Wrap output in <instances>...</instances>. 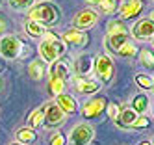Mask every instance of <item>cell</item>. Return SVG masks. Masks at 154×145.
<instances>
[{
	"mask_svg": "<svg viewBox=\"0 0 154 145\" xmlns=\"http://www.w3.org/2000/svg\"><path fill=\"white\" fill-rule=\"evenodd\" d=\"M28 19L43 26H54L60 20V8L52 2H39L28 9Z\"/></svg>",
	"mask_w": 154,
	"mask_h": 145,
	"instance_id": "1",
	"label": "cell"
},
{
	"mask_svg": "<svg viewBox=\"0 0 154 145\" xmlns=\"http://www.w3.org/2000/svg\"><path fill=\"white\" fill-rule=\"evenodd\" d=\"M106 49L109 52L121 56V58H130V56L137 54L134 41L130 39V33H112V36H106Z\"/></svg>",
	"mask_w": 154,
	"mask_h": 145,
	"instance_id": "2",
	"label": "cell"
},
{
	"mask_svg": "<svg viewBox=\"0 0 154 145\" xmlns=\"http://www.w3.org/2000/svg\"><path fill=\"white\" fill-rule=\"evenodd\" d=\"M65 52H67V45L61 41V37L54 39V41L43 39L39 43V56H41L43 63H50L52 65L54 61H58Z\"/></svg>",
	"mask_w": 154,
	"mask_h": 145,
	"instance_id": "3",
	"label": "cell"
},
{
	"mask_svg": "<svg viewBox=\"0 0 154 145\" xmlns=\"http://www.w3.org/2000/svg\"><path fill=\"white\" fill-rule=\"evenodd\" d=\"M23 39H19L13 33H6L0 37V56L6 60H19L23 52Z\"/></svg>",
	"mask_w": 154,
	"mask_h": 145,
	"instance_id": "4",
	"label": "cell"
},
{
	"mask_svg": "<svg viewBox=\"0 0 154 145\" xmlns=\"http://www.w3.org/2000/svg\"><path fill=\"white\" fill-rule=\"evenodd\" d=\"M95 138V128L89 123H78L74 125L71 134H69V141L71 145H89Z\"/></svg>",
	"mask_w": 154,
	"mask_h": 145,
	"instance_id": "5",
	"label": "cell"
},
{
	"mask_svg": "<svg viewBox=\"0 0 154 145\" xmlns=\"http://www.w3.org/2000/svg\"><path fill=\"white\" fill-rule=\"evenodd\" d=\"M95 73L98 76V80H102V84H109L113 78V61L109 60V56L106 54H98L95 58Z\"/></svg>",
	"mask_w": 154,
	"mask_h": 145,
	"instance_id": "6",
	"label": "cell"
},
{
	"mask_svg": "<svg viewBox=\"0 0 154 145\" xmlns=\"http://www.w3.org/2000/svg\"><path fill=\"white\" fill-rule=\"evenodd\" d=\"M106 106H108V99L104 95H97V97L89 99L87 102H84V106L80 110L82 112V117H85V119L97 117L98 114H102V112L106 110Z\"/></svg>",
	"mask_w": 154,
	"mask_h": 145,
	"instance_id": "7",
	"label": "cell"
},
{
	"mask_svg": "<svg viewBox=\"0 0 154 145\" xmlns=\"http://www.w3.org/2000/svg\"><path fill=\"white\" fill-rule=\"evenodd\" d=\"M97 20H98V13H97V11H93L91 8H85V9H82V11L76 13L74 20H72V26L76 30H82L84 32V30L93 28L97 24Z\"/></svg>",
	"mask_w": 154,
	"mask_h": 145,
	"instance_id": "8",
	"label": "cell"
},
{
	"mask_svg": "<svg viewBox=\"0 0 154 145\" xmlns=\"http://www.w3.org/2000/svg\"><path fill=\"white\" fill-rule=\"evenodd\" d=\"M63 121H65V112L56 102H47V112H45L43 125L47 128H58Z\"/></svg>",
	"mask_w": 154,
	"mask_h": 145,
	"instance_id": "9",
	"label": "cell"
},
{
	"mask_svg": "<svg viewBox=\"0 0 154 145\" xmlns=\"http://www.w3.org/2000/svg\"><path fill=\"white\" fill-rule=\"evenodd\" d=\"M93 67H95V58H93L91 54H78L74 58V61H72V73L76 76L87 78V76L91 74Z\"/></svg>",
	"mask_w": 154,
	"mask_h": 145,
	"instance_id": "10",
	"label": "cell"
},
{
	"mask_svg": "<svg viewBox=\"0 0 154 145\" xmlns=\"http://www.w3.org/2000/svg\"><path fill=\"white\" fill-rule=\"evenodd\" d=\"M152 36H154V20H150V19H141L132 28V37L134 39L143 41V39H149Z\"/></svg>",
	"mask_w": 154,
	"mask_h": 145,
	"instance_id": "11",
	"label": "cell"
},
{
	"mask_svg": "<svg viewBox=\"0 0 154 145\" xmlns=\"http://www.w3.org/2000/svg\"><path fill=\"white\" fill-rule=\"evenodd\" d=\"M143 9V0H125L123 4L119 6V15L121 20L126 19H136Z\"/></svg>",
	"mask_w": 154,
	"mask_h": 145,
	"instance_id": "12",
	"label": "cell"
},
{
	"mask_svg": "<svg viewBox=\"0 0 154 145\" xmlns=\"http://www.w3.org/2000/svg\"><path fill=\"white\" fill-rule=\"evenodd\" d=\"M72 86L76 89V93H80V95H91V93H97L98 89H100V84H98L97 80L84 78V76H74Z\"/></svg>",
	"mask_w": 154,
	"mask_h": 145,
	"instance_id": "13",
	"label": "cell"
},
{
	"mask_svg": "<svg viewBox=\"0 0 154 145\" xmlns=\"http://www.w3.org/2000/svg\"><path fill=\"white\" fill-rule=\"evenodd\" d=\"M48 78H60V80L67 82L71 78V63L67 60H58L50 65V69H47Z\"/></svg>",
	"mask_w": 154,
	"mask_h": 145,
	"instance_id": "14",
	"label": "cell"
},
{
	"mask_svg": "<svg viewBox=\"0 0 154 145\" xmlns=\"http://www.w3.org/2000/svg\"><path fill=\"white\" fill-rule=\"evenodd\" d=\"M61 41H63L65 45H72V47H85V45L89 43V37H87L85 32L72 28V30H67V32L63 33V36H61Z\"/></svg>",
	"mask_w": 154,
	"mask_h": 145,
	"instance_id": "15",
	"label": "cell"
},
{
	"mask_svg": "<svg viewBox=\"0 0 154 145\" xmlns=\"http://www.w3.org/2000/svg\"><path fill=\"white\" fill-rule=\"evenodd\" d=\"M56 104L65 112V115L67 114H74L76 108H78V104H76V99L72 95H67V93H61L56 97Z\"/></svg>",
	"mask_w": 154,
	"mask_h": 145,
	"instance_id": "16",
	"label": "cell"
},
{
	"mask_svg": "<svg viewBox=\"0 0 154 145\" xmlns=\"http://www.w3.org/2000/svg\"><path fill=\"white\" fill-rule=\"evenodd\" d=\"M28 76L32 78V80H35V82L43 80V78L47 76V67H45V63H43L41 60L30 61L28 63Z\"/></svg>",
	"mask_w": 154,
	"mask_h": 145,
	"instance_id": "17",
	"label": "cell"
},
{
	"mask_svg": "<svg viewBox=\"0 0 154 145\" xmlns=\"http://www.w3.org/2000/svg\"><path fill=\"white\" fill-rule=\"evenodd\" d=\"M139 115L136 114L132 108H126V110H121V114H119V117L115 119V125H119L121 128H128V127H132L136 123V119H137Z\"/></svg>",
	"mask_w": 154,
	"mask_h": 145,
	"instance_id": "18",
	"label": "cell"
},
{
	"mask_svg": "<svg viewBox=\"0 0 154 145\" xmlns=\"http://www.w3.org/2000/svg\"><path fill=\"white\" fill-rule=\"evenodd\" d=\"M45 112H47V104H43L39 108H35L32 114L28 115L26 123H28V128H39L43 125V119H45Z\"/></svg>",
	"mask_w": 154,
	"mask_h": 145,
	"instance_id": "19",
	"label": "cell"
},
{
	"mask_svg": "<svg viewBox=\"0 0 154 145\" xmlns=\"http://www.w3.org/2000/svg\"><path fill=\"white\" fill-rule=\"evenodd\" d=\"M149 104H150V99H149L147 95L139 93V95H136L134 99H132V106H130V108L134 110L137 115H143V114L149 110Z\"/></svg>",
	"mask_w": 154,
	"mask_h": 145,
	"instance_id": "20",
	"label": "cell"
},
{
	"mask_svg": "<svg viewBox=\"0 0 154 145\" xmlns=\"http://www.w3.org/2000/svg\"><path fill=\"white\" fill-rule=\"evenodd\" d=\"M15 138H17V141H20V143L30 145V143H35V141H37V132H35L34 128L24 127V128H19V130L15 132Z\"/></svg>",
	"mask_w": 154,
	"mask_h": 145,
	"instance_id": "21",
	"label": "cell"
},
{
	"mask_svg": "<svg viewBox=\"0 0 154 145\" xmlns=\"http://www.w3.org/2000/svg\"><path fill=\"white\" fill-rule=\"evenodd\" d=\"M24 32L28 33L30 37H34V39H37V37H43L45 36V32H47V28L43 26V24H39V22H34V20H26L24 22Z\"/></svg>",
	"mask_w": 154,
	"mask_h": 145,
	"instance_id": "22",
	"label": "cell"
},
{
	"mask_svg": "<svg viewBox=\"0 0 154 145\" xmlns=\"http://www.w3.org/2000/svg\"><path fill=\"white\" fill-rule=\"evenodd\" d=\"M112 33H130V30L121 19H112L106 24V36H112Z\"/></svg>",
	"mask_w": 154,
	"mask_h": 145,
	"instance_id": "23",
	"label": "cell"
},
{
	"mask_svg": "<svg viewBox=\"0 0 154 145\" xmlns=\"http://www.w3.org/2000/svg\"><path fill=\"white\" fill-rule=\"evenodd\" d=\"M139 63L145 69H154V50L152 49H141L139 50Z\"/></svg>",
	"mask_w": 154,
	"mask_h": 145,
	"instance_id": "24",
	"label": "cell"
},
{
	"mask_svg": "<svg viewBox=\"0 0 154 145\" xmlns=\"http://www.w3.org/2000/svg\"><path fill=\"white\" fill-rule=\"evenodd\" d=\"M63 89H65V80H60V78H48V93L52 97L61 95Z\"/></svg>",
	"mask_w": 154,
	"mask_h": 145,
	"instance_id": "25",
	"label": "cell"
},
{
	"mask_svg": "<svg viewBox=\"0 0 154 145\" xmlns=\"http://www.w3.org/2000/svg\"><path fill=\"white\" fill-rule=\"evenodd\" d=\"M8 4L11 6L13 9H17V11H26L30 8H34L37 2H35V0H8Z\"/></svg>",
	"mask_w": 154,
	"mask_h": 145,
	"instance_id": "26",
	"label": "cell"
},
{
	"mask_svg": "<svg viewBox=\"0 0 154 145\" xmlns=\"http://www.w3.org/2000/svg\"><path fill=\"white\" fill-rule=\"evenodd\" d=\"M98 8H100V11H102V13H106V15H113L115 11L119 9L117 8V0H104Z\"/></svg>",
	"mask_w": 154,
	"mask_h": 145,
	"instance_id": "27",
	"label": "cell"
},
{
	"mask_svg": "<svg viewBox=\"0 0 154 145\" xmlns=\"http://www.w3.org/2000/svg\"><path fill=\"white\" fill-rule=\"evenodd\" d=\"M136 84L141 87V89H152V80L147 76V74H136Z\"/></svg>",
	"mask_w": 154,
	"mask_h": 145,
	"instance_id": "28",
	"label": "cell"
},
{
	"mask_svg": "<svg viewBox=\"0 0 154 145\" xmlns=\"http://www.w3.org/2000/svg\"><path fill=\"white\" fill-rule=\"evenodd\" d=\"M48 145H65V136L58 130V132H54L52 136L48 138Z\"/></svg>",
	"mask_w": 154,
	"mask_h": 145,
	"instance_id": "29",
	"label": "cell"
},
{
	"mask_svg": "<svg viewBox=\"0 0 154 145\" xmlns=\"http://www.w3.org/2000/svg\"><path fill=\"white\" fill-rule=\"evenodd\" d=\"M106 112H108V115H109V119H117L119 117V114H121V108L115 104V102H112V104H108L106 106Z\"/></svg>",
	"mask_w": 154,
	"mask_h": 145,
	"instance_id": "30",
	"label": "cell"
},
{
	"mask_svg": "<svg viewBox=\"0 0 154 145\" xmlns=\"http://www.w3.org/2000/svg\"><path fill=\"white\" fill-rule=\"evenodd\" d=\"M149 125H150L149 117H145V115H139V117L136 119V123L132 125V128H147Z\"/></svg>",
	"mask_w": 154,
	"mask_h": 145,
	"instance_id": "31",
	"label": "cell"
},
{
	"mask_svg": "<svg viewBox=\"0 0 154 145\" xmlns=\"http://www.w3.org/2000/svg\"><path fill=\"white\" fill-rule=\"evenodd\" d=\"M6 28H8V20H6L4 15H0V36L6 32Z\"/></svg>",
	"mask_w": 154,
	"mask_h": 145,
	"instance_id": "32",
	"label": "cell"
},
{
	"mask_svg": "<svg viewBox=\"0 0 154 145\" xmlns=\"http://www.w3.org/2000/svg\"><path fill=\"white\" fill-rule=\"evenodd\" d=\"M87 2H89V4H93V6H100V4L104 2V0H87Z\"/></svg>",
	"mask_w": 154,
	"mask_h": 145,
	"instance_id": "33",
	"label": "cell"
},
{
	"mask_svg": "<svg viewBox=\"0 0 154 145\" xmlns=\"http://www.w3.org/2000/svg\"><path fill=\"white\" fill-rule=\"evenodd\" d=\"M137 145H150V141H147V140H143V141H139Z\"/></svg>",
	"mask_w": 154,
	"mask_h": 145,
	"instance_id": "34",
	"label": "cell"
},
{
	"mask_svg": "<svg viewBox=\"0 0 154 145\" xmlns=\"http://www.w3.org/2000/svg\"><path fill=\"white\" fill-rule=\"evenodd\" d=\"M149 19H150V20H154V9L150 11V17H149Z\"/></svg>",
	"mask_w": 154,
	"mask_h": 145,
	"instance_id": "35",
	"label": "cell"
},
{
	"mask_svg": "<svg viewBox=\"0 0 154 145\" xmlns=\"http://www.w3.org/2000/svg\"><path fill=\"white\" fill-rule=\"evenodd\" d=\"M9 145H24V143H20V141H15V143H9Z\"/></svg>",
	"mask_w": 154,
	"mask_h": 145,
	"instance_id": "36",
	"label": "cell"
},
{
	"mask_svg": "<svg viewBox=\"0 0 154 145\" xmlns=\"http://www.w3.org/2000/svg\"><path fill=\"white\" fill-rule=\"evenodd\" d=\"M0 89H2V80H0Z\"/></svg>",
	"mask_w": 154,
	"mask_h": 145,
	"instance_id": "37",
	"label": "cell"
},
{
	"mask_svg": "<svg viewBox=\"0 0 154 145\" xmlns=\"http://www.w3.org/2000/svg\"><path fill=\"white\" fill-rule=\"evenodd\" d=\"M150 145H154V140H152V141H150Z\"/></svg>",
	"mask_w": 154,
	"mask_h": 145,
	"instance_id": "38",
	"label": "cell"
},
{
	"mask_svg": "<svg viewBox=\"0 0 154 145\" xmlns=\"http://www.w3.org/2000/svg\"><path fill=\"white\" fill-rule=\"evenodd\" d=\"M152 45H154V36H152Z\"/></svg>",
	"mask_w": 154,
	"mask_h": 145,
	"instance_id": "39",
	"label": "cell"
},
{
	"mask_svg": "<svg viewBox=\"0 0 154 145\" xmlns=\"http://www.w3.org/2000/svg\"><path fill=\"white\" fill-rule=\"evenodd\" d=\"M152 87H154V80H152Z\"/></svg>",
	"mask_w": 154,
	"mask_h": 145,
	"instance_id": "40",
	"label": "cell"
}]
</instances>
